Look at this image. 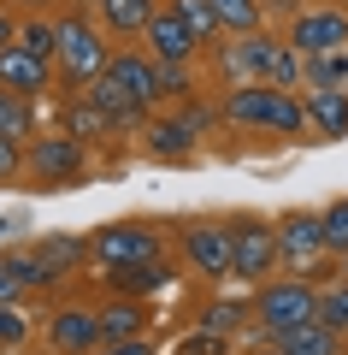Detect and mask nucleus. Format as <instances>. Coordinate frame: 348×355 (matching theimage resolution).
Here are the masks:
<instances>
[{"mask_svg":"<svg viewBox=\"0 0 348 355\" xmlns=\"http://www.w3.org/2000/svg\"><path fill=\"white\" fill-rule=\"evenodd\" d=\"M277 266H284L289 279H313L319 291L342 279V261L324 249V219L313 214V207L277 214Z\"/></svg>","mask_w":348,"mask_h":355,"instance_id":"nucleus-1","label":"nucleus"},{"mask_svg":"<svg viewBox=\"0 0 348 355\" xmlns=\"http://www.w3.org/2000/svg\"><path fill=\"white\" fill-rule=\"evenodd\" d=\"M107 60H112V36L100 30V18L83 12V6L59 12V53H53V65H59V89L65 95L89 89L100 71H107Z\"/></svg>","mask_w":348,"mask_h":355,"instance_id":"nucleus-2","label":"nucleus"},{"mask_svg":"<svg viewBox=\"0 0 348 355\" xmlns=\"http://www.w3.org/2000/svg\"><path fill=\"white\" fill-rule=\"evenodd\" d=\"M319 296H324V291H319L313 279H289V272H277V279L254 284L248 308H254V326H260V338L277 343V338H289L295 326L319 320Z\"/></svg>","mask_w":348,"mask_h":355,"instance_id":"nucleus-3","label":"nucleus"},{"mask_svg":"<svg viewBox=\"0 0 348 355\" xmlns=\"http://www.w3.org/2000/svg\"><path fill=\"white\" fill-rule=\"evenodd\" d=\"M24 178H36L48 190H71V184H89L95 178V154H89V142L65 137L53 125V130H42V137L24 142Z\"/></svg>","mask_w":348,"mask_h":355,"instance_id":"nucleus-4","label":"nucleus"},{"mask_svg":"<svg viewBox=\"0 0 348 355\" xmlns=\"http://www.w3.org/2000/svg\"><path fill=\"white\" fill-rule=\"evenodd\" d=\"M89 249H95L100 272H112V266H148V261H160L165 237L148 225V219H107V225H95Z\"/></svg>","mask_w":348,"mask_h":355,"instance_id":"nucleus-5","label":"nucleus"},{"mask_svg":"<svg viewBox=\"0 0 348 355\" xmlns=\"http://www.w3.org/2000/svg\"><path fill=\"white\" fill-rule=\"evenodd\" d=\"M177 249H183L189 272L207 284L230 279V266H237V237H230V219H183L177 225Z\"/></svg>","mask_w":348,"mask_h":355,"instance_id":"nucleus-6","label":"nucleus"},{"mask_svg":"<svg viewBox=\"0 0 348 355\" xmlns=\"http://www.w3.org/2000/svg\"><path fill=\"white\" fill-rule=\"evenodd\" d=\"M230 237H237V266L230 279L237 284H266L277 272V219L266 214H230Z\"/></svg>","mask_w":348,"mask_h":355,"instance_id":"nucleus-7","label":"nucleus"},{"mask_svg":"<svg viewBox=\"0 0 348 355\" xmlns=\"http://www.w3.org/2000/svg\"><path fill=\"white\" fill-rule=\"evenodd\" d=\"M289 48L301 60H319V53H342L348 48V6H301L289 18Z\"/></svg>","mask_w":348,"mask_h":355,"instance_id":"nucleus-8","label":"nucleus"},{"mask_svg":"<svg viewBox=\"0 0 348 355\" xmlns=\"http://www.w3.org/2000/svg\"><path fill=\"white\" fill-rule=\"evenodd\" d=\"M107 77L112 83H125V95L130 101H142L148 113H160V60H154L142 42H125V48H112V60H107Z\"/></svg>","mask_w":348,"mask_h":355,"instance_id":"nucleus-9","label":"nucleus"},{"mask_svg":"<svg viewBox=\"0 0 348 355\" xmlns=\"http://www.w3.org/2000/svg\"><path fill=\"white\" fill-rule=\"evenodd\" d=\"M100 308H83V302H65L48 314V349L53 355H95L100 349Z\"/></svg>","mask_w":348,"mask_h":355,"instance_id":"nucleus-10","label":"nucleus"},{"mask_svg":"<svg viewBox=\"0 0 348 355\" xmlns=\"http://www.w3.org/2000/svg\"><path fill=\"white\" fill-rule=\"evenodd\" d=\"M195 148H201V130H189V119L177 113H154L148 125H142V154L148 160H160V166H183V160H195Z\"/></svg>","mask_w":348,"mask_h":355,"instance_id":"nucleus-11","label":"nucleus"},{"mask_svg":"<svg viewBox=\"0 0 348 355\" xmlns=\"http://www.w3.org/2000/svg\"><path fill=\"white\" fill-rule=\"evenodd\" d=\"M0 89H12L24 101H42L48 89H59V65L12 42V48H0Z\"/></svg>","mask_w":348,"mask_h":355,"instance_id":"nucleus-12","label":"nucleus"},{"mask_svg":"<svg viewBox=\"0 0 348 355\" xmlns=\"http://www.w3.org/2000/svg\"><path fill=\"white\" fill-rule=\"evenodd\" d=\"M142 48H148L160 65H195L201 36L172 12V6H160V12H154V24H148V36H142Z\"/></svg>","mask_w":348,"mask_h":355,"instance_id":"nucleus-13","label":"nucleus"},{"mask_svg":"<svg viewBox=\"0 0 348 355\" xmlns=\"http://www.w3.org/2000/svg\"><path fill=\"white\" fill-rule=\"evenodd\" d=\"M83 95H89V101H95V107H100L107 119H112V130H118V137H125V130H136V137H142V125L154 119L148 107H142V101H130V95H125V83H112L107 71H100L95 83L83 89Z\"/></svg>","mask_w":348,"mask_h":355,"instance_id":"nucleus-14","label":"nucleus"},{"mask_svg":"<svg viewBox=\"0 0 348 355\" xmlns=\"http://www.w3.org/2000/svg\"><path fill=\"white\" fill-rule=\"evenodd\" d=\"M154 12H160V0H100L95 6L100 30H107L112 42H142L148 24H154Z\"/></svg>","mask_w":348,"mask_h":355,"instance_id":"nucleus-15","label":"nucleus"},{"mask_svg":"<svg viewBox=\"0 0 348 355\" xmlns=\"http://www.w3.org/2000/svg\"><path fill=\"white\" fill-rule=\"evenodd\" d=\"M30 254H36V261L48 266V272H53L59 284L71 279V272H77L83 261H95L89 237H77V231H48V237H36V243H30Z\"/></svg>","mask_w":348,"mask_h":355,"instance_id":"nucleus-16","label":"nucleus"},{"mask_svg":"<svg viewBox=\"0 0 348 355\" xmlns=\"http://www.w3.org/2000/svg\"><path fill=\"white\" fill-rule=\"evenodd\" d=\"M148 302L142 296H107L100 302V338L107 343H130V338H148Z\"/></svg>","mask_w":348,"mask_h":355,"instance_id":"nucleus-17","label":"nucleus"},{"mask_svg":"<svg viewBox=\"0 0 348 355\" xmlns=\"http://www.w3.org/2000/svg\"><path fill=\"white\" fill-rule=\"evenodd\" d=\"M59 130H65V137H77V142H89V148H95V142H107V137H118V130H112V119L100 113L95 101H89L83 89H77V95H65V107H59Z\"/></svg>","mask_w":348,"mask_h":355,"instance_id":"nucleus-18","label":"nucleus"},{"mask_svg":"<svg viewBox=\"0 0 348 355\" xmlns=\"http://www.w3.org/2000/svg\"><path fill=\"white\" fill-rule=\"evenodd\" d=\"M100 279H107L112 296H142V302H148V296L165 291L177 272H172V261L160 254V261H148V266H112V272H100Z\"/></svg>","mask_w":348,"mask_h":355,"instance_id":"nucleus-19","label":"nucleus"},{"mask_svg":"<svg viewBox=\"0 0 348 355\" xmlns=\"http://www.w3.org/2000/svg\"><path fill=\"white\" fill-rule=\"evenodd\" d=\"M307 125L319 137H342L348 130V89H307Z\"/></svg>","mask_w":348,"mask_h":355,"instance_id":"nucleus-20","label":"nucleus"},{"mask_svg":"<svg viewBox=\"0 0 348 355\" xmlns=\"http://www.w3.org/2000/svg\"><path fill=\"white\" fill-rule=\"evenodd\" d=\"M0 137H12V142L42 137V101H24L12 89H0Z\"/></svg>","mask_w":348,"mask_h":355,"instance_id":"nucleus-21","label":"nucleus"},{"mask_svg":"<svg viewBox=\"0 0 348 355\" xmlns=\"http://www.w3.org/2000/svg\"><path fill=\"white\" fill-rule=\"evenodd\" d=\"M277 349L284 355H348V338H336L324 320H307V326H295L289 338H277Z\"/></svg>","mask_w":348,"mask_h":355,"instance_id":"nucleus-22","label":"nucleus"},{"mask_svg":"<svg viewBox=\"0 0 348 355\" xmlns=\"http://www.w3.org/2000/svg\"><path fill=\"white\" fill-rule=\"evenodd\" d=\"M195 326L237 338L242 326H254V308H248V302H237V296H212V302H201V308H195Z\"/></svg>","mask_w":348,"mask_h":355,"instance_id":"nucleus-23","label":"nucleus"},{"mask_svg":"<svg viewBox=\"0 0 348 355\" xmlns=\"http://www.w3.org/2000/svg\"><path fill=\"white\" fill-rule=\"evenodd\" d=\"M212 12H219L224 36H260L266 30V6L260 0H212Z\"/></svg>","mask_w":348,"mask_h":355,"instance_id":"nucleus-24","label":"nucleus"},{"mask_svg":"<svg viewBox=\"0 0 348 355\" xmlns=\"http://www.w3.org/2000/svg\"><path fill=\"white\" fill-rule=\"evenodd\" d=\"M165 6L201 36V48H207V42L219 48V42H224V24H219V12H212V0H165Z\"/></svg>","mask_w":348,"mask_h":355,"instance_id":"nucleus-25","label":"nucleus"},{"mask_svg":"<svg viewBox=\"0 0 348 355\" xmlns=\"http://www.w3.org/2000/svg\"><path fill=\"white\" fill-rule=\"evenodd\" d=\"M18 48H30V53H42V60H53V53H59V18H48V12L18 18Z\"/></svg>","mask_w":348,"mask_h":355,"instance_id":"nucleus-26","label":"nucleus"},{"mask_svg":"<svg viewBox=\"0 0 348 355\" xmlns=\"http://www.w3.org/2000/svg\"><path fill=\"white\" fill-rule=\"evenodd\" d=\"M266 83H272V89H301V83H307V60H301L289 42H277L272 60H266Z\"/></svg>","mask_w":348,"mask_h":355,"instance_id":"nucleus-27","label":"nucleus"},{"mask_svg":"<svg viewBox=\"0 0 348 355\" xmlns=\"http://www.w3.org/2000/svg\"><path fill=\"white\" fill-rule=\"evenodd\" d=\"M307 89H348V48L307 60Z\"/></svg>","mask_w":348,"mask_h":355,"instance_id":"nucleus-28","label":"nucleus"},{"mask_svg":"<svg viewBox=\"0 0 348 355\" xmlns=\"http://www.w3.org/2000/svg\"><path fill=\"white\" fill-rule=\"evenodd\" d=\"M319 219H324V249L342 261V254H348V196L324 202V207H319Z\"/></svg>","mask_w":348,"mask_h":355,"instance_id":"nucleus-29","label":"nucleus"},{"mask_svg":"<svg viewBox=\"0 0 348 355\" xmlns=\"http://www.w3.org/2000/svg\"><path fill=\"white\" fill-rule=\"evenodd\" d=\"M319 320L336 331V338H348V279L324 284V296H319Z\"/></svg>","mask_w":348,"mask_h":355,"instance_id":"nucleus-30","label":"nucleus"},{"mask_svg":"<svg viewBox=\"0 0 348 355\" xmlns=\"http://www.w3.org/2000/svg\"><path fill=\"white\" fill-rule=\"evenodd\" d=\"M6 266H12V279L24 284V291H53V284H59V279H53V272H48V266H42L36 254H30V249L6 254Z\"/></svg>","mask_w":348,"mask_h":355,"instance_id":"nucleus-31","label":"nucleus"},{"mask_svg":"<svg viewBox=\"0 0 348 355\" xmlns=\"http://www.w3.org/2000/svg\"><path fill=\"white\" fill-rule=\"evenodd\" d=\"M160 95H165L172 107L195 101V71H189V65H160Z\"/></svg>","mask_w":348,"mask_h":355,"instance_id":"nucleus-32","label":"nucleus"},{"mask_svg":"<svg viewBox=\"0 0 348 355\" xmlns=\"http://www.w3.org/2000/svg\"><path fill=\"white\" fill-rule=\"evenodd\" d=\"M172 355H230V338H224V331L195 326L189 338H177V349H172Z\"/></svg>","mask_w":348,"mask_h":355,"instance_id":"nucleus-33","label":"nucleus"},{"mask_svg":"<svg viewBox=\"0 0 348 355\" xmlns=\"http://www.w3.org/2000/svg\"><path fill=\"white\" fill-rule=\"evenodd\" d=\"M30 338V320L18 302H0V349H18V343Z\"/></svg>","mask_w":348,"mask_h":355,"instance_id":"nucleus-34","label":"nucleus"},{"mask_svg":"<svg viewBox=\"0 0 348 355\" xmlns=\"http://www.w3.org/2000/svg\"><path fill=\"white\" fill-rule=\"evenodd\" d=\"M24 178V142L0 137V184H18Z\"/></svg>","mask_w":348,"mask_h":355,"instance_id":"nucleus-35","label":"nucleus"},{"mask_svg":"<svg viewBox=\"0 0 348 355\" xmlns=\"http://www.w3.org/2000/svg\"><path fill=\"white\" fill-rule=\"evenodd\" d=\"M95 355H154V343H148V338H130V343H100Z\"/></svg>","mask_w":348,"mask_h":355,"instance_id":"nucleus-36","label":"nucleus"},{"mask_svg":"<svg viewBox=\"0 0 348 355\" xmlns=\"http://www.w3.org/2000/svg\"><path fill=\"white\" fill-rule=\"evenodd\" d=\"M6 6H12V12H24V18H36V12H59V6H65V0H6Z\"/></svg>","mask_w":348,"mask_h":355,"instance_id":"nucleus-37","label":"nucleus"},{"mask_svg":"<svg viewBox=\"0 0 348 355\" xmlns=\"http://www.w3.org/2000/svg\"><path fill=\"white\" fill-rule=\"evenodd\" d=\"M24 296V284L12 279V266H6V254H0V302H18Z\"/></svg>","mask_w":348,"mask_h":355,"instance_id":"nucleus-38","label":"nucleus"},{"mask_svg":"<svg viewBox=\"0 0 348 355\" xmlns=\"http://www.w3.org/2000/svg\"><path fill=\"white\" fill-rule=\"evenodd\" d=\"M12 42H18V12L0 0V48H12Z\"/></svg>","mask_w":348,"mask_h":355,"instance_id":"nucleus-39","label":"nucleus"},{"mask_svg":"<svg viewBox=\"0 0 348 355\" xmlns=\"http://www.w3.org/2000/svg\"><path fill=\"white\" fill-rule=\"evenodd\" d=\"M254 355H284V349H277V343H260V349H254Z\"/></svg>","mask_w":348,"mask_h":355,"instance_id":"nucleus-40","label":"nucleus"},{"mask_svg":"<svg viewBox=\"0 0 348 355\" xmlns=\"http://www.w3.org/2000/svg\"><path fill=\"white\" fill-rule=\"evenodd\" d=\"M342 279H348V254H342Z\"/></svg>","mask_w":348,"mask_h":355,"instance_id":"nucleus-41","label":"nucleus"},{"mask_svg":"<svg viewBox=\"0 0 348 355\" xmlns=\"http://www.w3.org/2000/svg\"><path fill=\"white\" fill-rule=\"evenodd\" d=\"M89 6H100V0H89Z\"/></svg>","mask_w":348,"mask_h":355,"instance_id":"nucleus-42","label":"nucleus"}]
</instances>
